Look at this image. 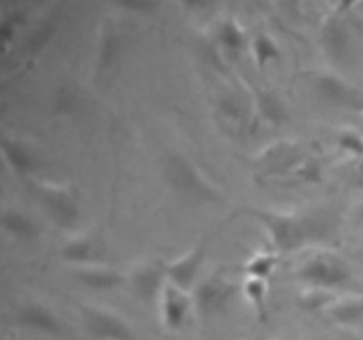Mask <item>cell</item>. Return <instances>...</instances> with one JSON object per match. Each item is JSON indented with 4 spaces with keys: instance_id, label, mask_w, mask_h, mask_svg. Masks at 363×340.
Wrapping results in <instances>:
<instances>
[{
    "instance_id": "obj_1",
    "label": "cell",
    "mask_w": 363,
    "mask_h": 340,
    "mask_svg": "<svg viewBox=\"0 0 363 340\" xmlns=\"http://www.w3.org/2000/svg\"><path fill=\"white\" fill-rule=\"evenodd\" d=\"M250 215L259 220L269 234L273 248L277 251H294L308 241L325 236L326 229L318 218L311 216L286 215V212L268 211V209H250Z\"/></svg>"
},
{
    "instance_id": "obj_2",
    "label": "cell",
    "mask_w": 363,
    "mask_h": 340,
    "mask_svg": "<svg viewBox=\"0 0 363 340\" xmlns=\"http://www.w3.org/2000/svg\"><path fill=\"white\" fill-rule=\"evenodd\" d=\"M167 184L181 197L194 202H218L220 193L197 166L181 154H170L163 163Z\"/></svg>"
},
{
    "instance_id": "obj_3",
    "label": "cell",
    "mask_w": 363,
    "mask_h": 340,
    "mask_svg": "<svg viewBox=\"0 0 363 340\" xmlns=\"http://www.w3.org/2000/svg\"><path fill=\"white\" fill-rule=\"evenodd\" d=\"M298 278L323 290L347 287L353 276L350 266L340 259L333 255H315L301 264L298 269Z\"/></svg>"
},
{
    "instance_id": "obj_4",
    "label": "cell",
    "mask_w": 363,
    "mask_h": 340,
    "mask_svg": "<svg viewBox=\"0 0 363 340\" xmlns=\"http://www.w3.org/2000/svg\"><path fill=\"white\" fill-rule=\"evenodd\" d=\"M35 197L48 218L60 229H71L80 220V204L69 188L43 183L35 190Z\"/></svg>"
},
{
    "instance_id": "obj_5",
    "label": "cell",
    "mask_w": 363,
    "mask_h": 340,
    "mask_svg": "<svg viewBox=\"0 0 363 340\" xmlns=\"http://www.w3.org/2000/svg\"><path fill=\"white\" fill-rule=\"evenodd\" d=\"M236 294V285L223 276L215 275L197 283L194 305L202 317H213L225 310Z\"/></svg>"
},
{
    "instance_id": "obj_6",
    "label": "cell",
    "mask_w": 363,
    "mask_h": 340,
    "mask_svg": "<svg viewBox=\"0 0 363 340\" xmlns=\"http://www.w3.org/2000/svg\"><path fill=\"white\" fill-rule=\"evenodd\" d=\"M87 332L98 340H135L130 324L119 315L101 308H84L82 310Z\"/></svg>"
},
{
    "instance_id": "obj_7",
    "label": "cell",
    "mask_w": 363,
    "mask_h": 340,
    "mask_svg": "<svg viewBox=\"0 0 363 340\" xmlns=\"http://www.w3.org/2000/svg\"><path fill=\"white\" fill-rule=\"evenodd\" d=\"M204 259L206 246L201 243L167 266V278L170 280L172 285H176L177 289L186 293V290H190L191 287L195 285V282H197L199 271H201L202 264H204Z\"/></svg>"
},
{
    "instance_id": "obj_8",
    "label": "cell",
    "mask_w": 363,
    "mask_h": 340,
    "mask_svg": "<svg viewBox=\"0 0 363 340\" xmlns=\"http://www.w3.org/2000/svg\"><path fill=\"white\" fill-rule=\"evenodd\" d=\"M315 92L328 105L350 110L363 108V96L360 92L332 74H323L315 80Z\"/></svg>"
},
{
    "instance_id": "obj_9",
    "label": "cell",
    "mask_w": 363,
    "mask_h": 340,
    "mask_svg": "<svg viewBox=\"0 0 363 340\" xmlns=\"http://www.w3.org/2000/svg\"><path fill=\"white\" fill-rule=\"evenodd\" d=\"M165 269L155 264H145L138 268L131 276V289L133 294L142 301V303H155L158 298H162L163 290H165Z\"/></svg>"
},
{
    "instance_id": "obj_10",
    "label": "cell",
    "mask_w": 363,
    "mask_h": 340,
    "mask_svg": "<svg viewBox=\"0 0 363 340\" xmlns=\"http://www.w3.org/2000/svg\"><path fill=\"white\" fill-rule=\"evenodd\" d=\"M16 319L23 328L30 329V332L45 333V335L53 336H59L62 333V324H60L59 317L50 308L43 307V305H25V307L18 310Z\"/></svg>"
},
{
    "instance_id": "obj_11",
    "label": "cell",
    "mask_w": 363,
    "mask_h": 340,
    "mask_svg": "<svg viewBox=\"0 0 363 340\" xmlns=\"http://www.w3.org/2000/svg\"><path fill=\"white\" fill-rule=\"evenodd\" d=\"M191 301L186 293L177 289L176 285H165L162 294V317L163 322L169 329H181L186 322L188 314H190Z\"/></svg>"
},
{
    "instance_id": "obj_12",
    "label": "cell",
    "mask_w": 363,
    "mask_h": 340,
    "mask_svg": "<svg viewBox=\"0 0 363 340\" xmlns=\"http://www.w3.org/2000/svg\"><path fill=\"white\" fill-rule=\"evenodd\" d=\"M2 154L9 169L13 170L16 176H28L38 166V159H35L34 152L30 151L28 145L23 142L14 140V138H4L2 142Z\"/></svg>"
},
{
    "instance_id": "obj_13",
    "label": "cell",
    "mask_w": 363,
    "mask_h": 340,
    "mask_svg": "<svg viewBox=\"0 0 363 340\" xmlns=\"http://www.w3.org/2000/svg\"><path fill=\"white\" fill-rule=\"evenodd\" d=\"M2 227L9 236L16 237L21 241H30L38 236V225L16 209H9L2 215Z\"/></svg>"
},
{
    "instance_id": "obj_14",
    "label": "cell",
    "mask_w": 363,
    "mask_h": 340,
    "mask_svg": "<svg viewBox=\"0 0 363 340\" xmlns=\"http://www.w3.org/2000/svg\"><path fill=\"white\" fill-rule=\"evenodd\" d=\"M218 113L230 130L241 131L248 123V108L236 96H225L218 101Z\"/></svg>"
},
{
    "instance_id": "obj_15",
    "label": "cell",
    "mask_w": 363,
    "mask_h": 340,
    "mask_svg": "<svg viewBox=\"0 0 363 340\" xmlns=\"http://www.w3.org/2000/svg\"><path fill=\"white\" fill-rule=\"evenodd\" d=\"M78 280L82 285L92 290H110L123 283L121 273L112 271V269H84L78 273Z\"/></svg>"
},
{
    "instance_id": "obj_16",
    "label": "cell",
    "mask_w": 363,
    "mask_h": 340,
    "mask_svg": "<svg viewBox=\"0 0 363 340\" xmlns=\"http://www.w3.org/2000/svg\"><path fill=\"white\" fill-rule=\"evenodd\" d=\"M121 55V41L113 32H106L101 39H99L98 46V62H96V73L101 74L112 71L116 66L117 59Z\"/></svg>"
},
{
    "instance_id": "obj_17",
    "label": "cell",
    "mask_w": 363,
    "mask_h": 340,
    "mask_svg": "<svg viewBox=\"0 0 363 340\" xmlns=\"http://www.w3.org/2000/svg\"><path fill=\"white\" fill-rule=\"evenodd\" d=\"M257 110L266 123L280 126L287 119V108L282 99L273 92H261L257 96Z\"/></svg>"
},
{
    "instance_id": "obj_18",
    "label": "cell",
    "mask_w": 363,
    "mask_h": 340,
    "mask_svg": "<svg viewBox=\"0 0 363 340\" xmlns=\"http://www.w3.org/2000/svg\"><path fill=\"white\" fill-rule=\"evenodd\" d=\"M268 287H266V280L262 278H250L245 283V296L248 298V301L252 303V307L257 312V317L261 321H266L268 319Z\"/></svg>"
},
{
    "instance_id": "obj_19",
    "label": "cell",
    "mask_w": 363,
    "mask_h": 340,
    "mask_svg": "<svg viewBox=\"0 0 363 340\" xmlns=\"http://www.w3.org/2000/svg\"><path fill=\"white\" fill-rule=\"evenodd\" d=\"M218 41L227 52L238 53L245 46V34L234 20L223 21L218 30Z\"/></svg>"
},
{
    "instance_id": "obj_20",
    "label": "cell",
    "mask_w": 363,
    "mask_h": 340,
    "mask_svg": "<svg viewBox=\"0 0 363 340\" xmlns=\"http://www.w3.org/2000/svg\"><path fill=\"white\" fill-rule=\"evenodd\" d=\"M62 257L69 262L85 264V262L92 261V257H94V244L87 237H78V239L69 241L62 248Z\"/></svg>"
},
{
    "instance_id": "obj_21",
    "label": "cell",
    "mask_w": 363,
    "mask_h": 340,
    "mask_svg": "<svg viewBox=\"0 0 363 340\" xmlns=\"http://www.w3.org/2000/svg\"><path fill=\"white\" fill-rule=\"evenodd\" d=\"M252 50H254L255 64H257L259 67L268 66L269 62H273V60H279V57H280V50H279V46H277V42L273 41L269 35H264V34L257 35V38L254 39Z\"/></svg>"
},
{
    "instance_id": "obj_22",
    "label": "cell",
    "mask_w": 363,
    "mask_h": 340,
    "mask_svg": "<svg viewBox=\"0 0 363 340\" xmlns=\"http://www.w3.org/2000/svg\"><path fill=\"white\" fill-rule=\"evenodd\" d=\"M325 41L330 53H332L335 59H344V57L347 55V52H350V38H347L342 25H330L328 30L325 32Z\"/></svg>"
},
{
    "instance_id": "obj_23",
    "label": "cell",
    "mask_w": 363,
    "mask_h": 340,
    "mask_svg": "<svg viewBox=\"0 0 363 340\" xmlns=\"http://www.w3.org/2000/svg\"><path fill=\"white\" fill-rule=\"evenodd\" d=\"M277 264H279V257L275 254H257L247 264V271L254 278L266 280L277 268Z\"/></svg>"
},
{
    "instance_id": "obj_24",
    "label": "cell",
    "mask_w": 363,
    "mask_h": 340,
    "mask_svg": "<svg viewBox=\"0 0 363 340\" xmlns=\"http://www.w3.org/2000/svg\"><path fill=\"white\" fill-rule=\"evenodd\" d=\"M53 103H55V112L60 115H71L80 108V98L73 89H60Z\"/></svg>"
},
{
    "instance_id": "obj_25",
    "label": "cell",
    "mask_w": 363,
    "mask_h": 340,
    "mask_svg": "<svg viewBox=\"0 0 363 340\" xmlns=\"http://www.w3.org/2000/svg\"><path fill=\"white\" fill-rule=\"evenodd\" d=\"M332 315L339 322L358 321V319L363 317V300L347 301V303H342L340 307L333 308Z\"/></svg>"
},
{
    "instance_id": "obj_26",
    "label": "cell",
    "mask_w": 363,
    "mask_h": 340,
    "mask_svg": "<svg viewBox=\"0 0 363 340\" xmlns=\"http://www.w3.org/2000/svg\"><path fill=\"white\" fill-rule=\"evenodd\" d=\"M339 145L347 154L363 158V137L357 131H344V133H340Z\"/></svg>"
},
{
    "instance_id": "obj_27",
    "label": "cell",
    "mask_w": 363,
    "mask_h": 340,
    "mask_svg": "<svg viewBox=\"0 0 363 340\" xmlns=\"http://www.w3.org/2000/svg\"><path fill=\"white\" fill-rule=\"evenodd\" d=\"M113 2L119 7H123L124 11H130V13L137 14L155 13L160 6L158 0H113Z\"/></svg>"
},
{
    "instance_id": "obj_28",
    "label": "cell",
    "mask_w": 363,
    "mask_h": 340,
    "mask_svg": "<svg viewBox=\"0 0 363 340\" xmlns=\"http://www.w3.org/2000/svg\"><path fill=\"white\" fill-rule=\"evenodd\" d=\"M294 172L303 183H319L321 181V169L314 162H301Z\"/></svg>"
},
{
    "instance_id": "obj_29",
    "label": "cell",
    "mask_w": 363,
    "mask_h": 340,
    "mask_svg": "<svg viewBox=\"0 0 363 340\" xmlns=\"http://www.w3.org/2000/svg\"><path fill=\"white\" fill-rule=\"evenodd\" d=\"M326 298L328 296H325V294L323 293H318V294H314V296H305L303 298V301H301V308H305V310L307 312H315V310H319V308L323 307V305L326 303Z\"/></svg>"
},
{
    "instance_id": "obj_30",
    "label": "cell",
    "mask_w": 363,
    "mask_h": 340,
    "mask_svg": "<svg viewBox=\"0 0 363 340\" xmlns=\"http://www.w3.org/2000/svg\"><path fill=\"white\" fill-rule=\"evenodd\" d=\"M179 2L190 11H206L211 9L216 4V0H179Z\"/></svg>"
},
{
    "instance_id": "obj_31",
    "label": "cell",
    "mask_w": 363,
    "mask_h": 340,
    "mask_svg": "<svg viewBox=\"0 0 363 340\" xmlns=\"http://www.w3.org/2000/svg\"><path fill=\"white\" fill-rule=\"evenodd\" d=\"M14 28H16V23H14V20H6V21H4L2 28H0V38H2L4 46L9 45L11 39H13Z\"/></svg>"
},
{
    "instance_id": "obj_32",
    "label": "cell",
    "mask_w": 363,
    "mask_h": 340,
    "mask_svg": "<svg viewBox=\"0 0 363 340\" xmlns=\"http://www.w3.org/2000/svg\"><path fill=\"white\" fill-rule=\"evenodd\" d=\"M362 0H339V6H337V13L339 14H344L347 13V11L353 9L357 4H360Z\"/></svg>"
},
{
    "instance_id": "obj_33",
    "label": "cell",
    "mask_w": 363,
    "mask_h": 340,
    "mask_svg": "<svg viewBox=\"0 0 363 340\" xmlns=\"http://www.w3.org/2000/svg\"><path fill=\"white\" fill-rule=\"evenodd\" d=\"M357 181L360 184H363V162L360 163V166H358V170H357Z\"/></svg>"
},
{
    "instance_id": "obj_34",
    "label": "cell",
    "mask_w": 363,
    "mask_h": 340,
    "mask_svg": "<svg viewBox=\"0 0 363 340\" xmlns=\"http://www.w3.org/2000/svg\"><path fill=\"white\" fill-rule=\"evenodd\" d=\"M298 2H300V0H287V4H291L293 7H296Z\"/></svg>"
},
{
    "instance_id": "obj_35",
    "label": "cell",
    "mask_w": 363,
    "mask_h": 340,
    "mask_svg": "<svg viewBox=\"0 0 363 340\" xmlns=\"http://www.w3.org/2000/svg\"><path fill=\"white\" fill-rule=\"evenodd\" d=\"M362 215H363V212H362Z\"/></svg>"
}]
</instances>
